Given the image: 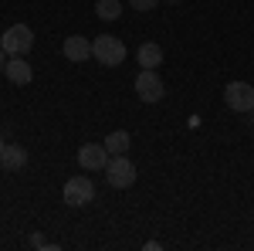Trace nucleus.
Instances as JSON below:
<instances>
[{
  "instance_id": "f257e3e1",
  "label": "nucleus",
  "mask_w": 254,
  "mask_h": 251,
  "mask_svg": "<svg viewBox=\"0 0 254 251\" xmlns=\"http://www.w3.org/2000/svg\"><path fill=\"white\" fill-rule=\"evenodd\" d=\"M92 58H95L98 65H105V68H116V65L126 61V44H122L116 34H98V38L92 41Z\"/></svg>"
},
{
  "instance_id": "f03ea898",
  "label": "nucleus",
  "mask_w": 254,
  "mask_h": 251,
  "mask_svg": "<svg viewBox=\"0 0 254 251\" xmlns=\"http://www.w3.org/2000/svg\"><path fill=\"white\" fill-rule=\"evenodd\" d=\"M105 180H109V187H116V190L132 187V183H136V163H132L126 153L112 156V160H109V167H105Z\"/></svg>"
},
{
  "instance_id": "7ed1b4c3",
  "label": "nucleus",
  "mask_w": 254,
  "mask_h": 251,
  "mask_svg": "<svg viewBox=\"0 0 254 251\" xmlns=\"http://www.w3.org/2000/svg\"><path fill=\"white\" fill-rule=\"evenodd\" d=\"M0 48L7 51V58H14V55H27V51L34 48V31H31L27 24H14L10 31H3Z\"/></svg>"
},
{
  "instance_id": "20e7f679",
  "label": "nucleus",
  "mask_w": 254,
  "mask_h": 251,
  "mask_svg": "<svg viewBox=\"0 0 254 251\" xmlns=\"http://www.w3.org/2000/svg\"><path fill=\"white\" fill-rule=\"evenodd\" d=\"M95 200V183L88 180V176H71V180H64V204L68 207H85V204H92Z\"/></svg>"
},
{
  "instance_id": "39448f33",
  "label": "nucleus",
  "mask_w": 254,
  "mask_h": 251,
  "mask_svg": "<svg viewBox=\"0 0 254 251\" xmlns=\"http://www.w3.org/2000/svg\"><path fill=\"white\" fill-rule=\"evenodd\" d=\"M136 95L146 102V105H153L159 98L166 95V85H163V78L156 75V68H142L136 75Z\"/></svg>"
},
{
  "instance_id": "423d86ee",
  "label": "nucleus",
  "mask_w": 254,
  "mask_h": 251,
  "mask_svg": "<svg viewBox=\"0 0 254 251\" xmlns=\"http://www.w3.org/2000/svg\"><path fill=\"white\" fill-rule=\"evenodd\" d=\"M224 102L234 112H254V85H248V82H227Z\"/></svg>"
},
{
  "instance_id": "0eeeda50",
  "label": "nucleus",
  "mask_w": 254,
  "mask_h": 251,
  "mask_svg": "<svg viewBox=\"0 0 254 251\" xmlns=\"http://www.w3.org/2000/svg\"><path fill=\"white\" fill-rule=\"evenodd\" d=\"M109 160H112V153L105 150V143H85L78 150V167L81 170H88V173H105V167H109Z\"/></svg>"
},
{
  "instance_id": "6e6552de",
  "label": "nucleus",
  "mask_w": 254,
  "mask_h": 251,
  "mask_svg": "<svg viewBox=\"0 0 254 251\" xmlns=\"http://www.w3.org/2000/svg\"><path fill=\"white\" fill-rule=\"evenodd\" d=\"M3 75L10 78L14 85H31L34 68H31V61L24 58V55H14V58H7V65H3Z\"/></svg>"
},
{
  "instance_id": "1a4fd4ad",
  "label": "nucleus",
  "mask_w": 254,
  "mask_h": 251,
  "mask_svg": "<svg viewBox=\"0 0 254 251\" xmlns=\"http://www.w3.org/2000/svg\"><path fill=\"white\" fill-rule=\"evenodd\" d=\"M27 167V150L17 146V143H7L3 150H0V170H7V173H17Z\"/></svg>"
},
{
  "instance_id": "9d476101",
  "label": "nucleus",
  "mask_w": 254,
  "mask_h": 251,
  "mask_svg": "<svg viewBox=\"0 0 254 251\" xmlns=\"http://www.w3.org/2000/svg\"><path fill=\"white\" fill-rule=\"evenodd\" d=\"M64 58L81 65V61L92 58V41L81 38V34H71V38H64Z\"/></svg>"
},
{
  "instance_id": "9b49d317",
  "label": "nucleus",
  "mask_w": 254,
  "mask_h": 251,
  "mask_svg": "<svg viewBox=\"0 0 254 251\" xmlns=\"http://www.w3.org/2000/svg\"><path fill=\"white\" fill-rule=\"evenodd\" d=\"M129 146H132V136L126 133V129H116V133H109V136H105V150H109L112 156L129 153Z\"/></svg>"
},
{
  "instance_id": "f8f14e48",
  "label": "nucleus",
  "mask_w": 254,
  "mask_h": 251,
  "mask_svg": "<svg viewBox=\"0 0 254 251\" xmlns=\"http://www.w3.org/2000/svg\"><path fill=\"white\" fill-rule=\"evenodd\" d=\"M136 58L142 68H156V65H163V48L159 44H153V41H146L142 48L136 51Z\"/></svg>"
},
{
  "instance_id": "ddd939ff",
  "label": "nucleus",
  "mask_w": 254,
  "mask_h": 251,
  "mask_svg": "<svg viewBox=\"0 0 254 251\" xmlns=\"http://www.w3.org/2000/svg\"><path fill=\"white\" fill-rule=\"evenodd\" d=\"M95 14L102 20H119V14H122V3L119 0H98L95 3Z\"/></svg>"
},
{
  "instance_id": "4468645a",
  "label": "nucleus",
  "mask_w": 254,
  "mask_h": 251,
  "mask_svg": "<svg viewBox=\"0 0 254 251\" xmlns=\"http://www.w3.org/2000/svg\"><path fill=\"white\" fill-rule=\"evenodd\" d=\"M156 3L159 0H129V7H132V10H142V14H146V10H156Z\"/></svg>"
},
{
  "instance_id": "2eb2a0df",
  "label": "nucleus",
  "mask_w": 254,
  "mask_h": 251,
  "mask_svg": "<svg viewBox=\"0 0 254 251\" xmlns=\"http://www.w3.org/2000/svg\"><path fill=\"white\" fill-rule=\"evenodd\" d=\"M31 245H34V248H48V241H44L41 234H34V238H31Z\"/></svg>"
},
{
  "instance_id": "dca6fc26",
  "label": "nucleus",
  "mask_w": 254,
  "mask_h": 251,
  "mask_svg": "<svg viewBox=\"0 0 254 251\" xmlns=\"http://www.w3.org/2000/svg\"><path fill=\"white\" fill-rule=\"evenodd\" d=\"M3 65H7V51L0 48V72H3Z\"/></svg>"
},
{
  "instance_id": "f3484780",
  "label": "nucleus",
  "mask_w": 254,
  "mask_h": 251,
  "mask_svg": "<svg viewBox=\"0 0 254 251\" xmlns=\"http://www.w3.org/2000/svg\"><path fill=\"white\" fill-rule=\"evenodd\" d=\"M3 146H7V143H3V136H0V150H3Z\"/></svg>"
},
{
  "instance_id": "a211bd4d",
  "label": "nucleus",
  "mask_w": 254,
  "mask_h": 251,
  "mask_svg": "<svg viewBox=\"0 0 254 251\" xmlns=\"http://www.w3.org/2000/svg\"><path fill=\"white\" fill-rule=\"evenodd\" d=\"M170 3H180V0H170Z\"/></svg>"
},
{
  "instance_id": "6ab92c4d",
  "label": "nucleus",
  "mask_w": 254,
  "mask_h": 251,
  "mask_svg": "<svg viewBox=\"0 0 254 251\" xmlns=\"http://www.w3.org/2000/svg\"><path fill=\"white\" fill-rule=\"evenodd\" d=\"M0 38H3V34H0Z\"/></svg>"
}]
</instances>
